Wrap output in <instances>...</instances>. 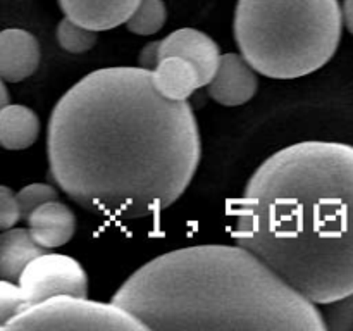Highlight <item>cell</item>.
Wrapping results in <instances>:
<instances>
[{"instance_id":"cell-1","label":"cell","mask_w":353,"mask_h":331,"mask_svg":"<svg viewBox=\"0 0 353 331\" xmlns=\"http://www.w3.org/2000/svg\"><path fill=\"white\" fill-rule=\"evenodd\" d=\"M55 185L74 203L110 219L155 216L178 202L202 159L192 106L157 92L152 71L102 68L76 81L48 119Z\"/></svg>"},{"instance_id":"cell-2","label":"cell","mask_w":353,"mask_h":331,"mask_svg":"<svg viewBox=\"0 0 353 331\" xmlns=\"http://www.w3.org/2000/svg\"><path fill=\"white\" fill-rule=\"evenodd\" d=\"M233 237L310 302L353 293V145L307 140L269 155L234 205Z\"/></svg>"},{"instance_id":"cell-3","label":"cell","mask_w":353,"mask_h":331,"mask_svg":"<svg viewBox=\"0 0 353 331\" xmlns=\"http://www.w3.org/2000/svg\"><path fill=\"white\" fill-rule=\"evenodd\" d=\"M154 331H326L321 309L248 248H176L138 268L112 297Z\"/></svg>"},{"instance_id":"cell-4","label":"cell","mask_w":353,"mask_h":331,"mask_svg":"<svg viewBox=\"0 0 353 331\" xmlns=\"http://www.w3.org/2000/svg\"><path fill=\"white\" fill-rule=\"evenodd\" d=\"M343 33L340 0H238L233 37L262 76L296 79L319 71Z\"/></svg>"},{"instance_id":"cell-5","label":"cell","mask_w":353,"mask_h":331,"mask_svg":"<svg viewBox=\"0 0 353 331\" xmlns=\"http://www.w3.org/2000/svg\"><path fill=\"white\" fill-rule=\"evenodd\" d=\"M7 330L145 331L138 317L117 303L93 302L86 297L57 295L24 307Z\"/></svg>"},{"instance_id":"cell-6","label":"cell","mask_w":353,"mask_h":331,"mask_svg":"<svg viewBox=\"0 0 353 331\" xmlns=\"http://www.w3.org/2000/svg\"><path fill=\"white\" fill-rule=\"evenodd\" d=\"M17 283L28 303H37L57 295H88V276L81 262L69 255L50 252L34 257L24 268Z\"/></svg>"},{"instance_id":"cell-7","label":"cell","mask_w":353,"mask_h":331,"mask_svg":"<svg viewBox=\"0 0 353 331\" xmlns=\"http://www.w3.org/2000/svg\"><path fill=\"white\" fill-rule=\"evenodd\" d=\"M257 71L241 54L221 55L219 68L207 85L210 99L226 107H236L250 102L257 93Z\"/></svg>"},{"instance_id":"cell-8","label":"cell","mask_w":353,"mask_h":331,"mask_svg":"<svg viewBox=\"0 0 353 331\" xmlns=\"http://www.w3.org/2000/svg\"><path fill=\"white\" fill-rule=\"evenodd\" d=\"M178 55L195 66L202 86H207L216 74L221 62L219 45L203 31L193 28H181L159 40V57Z\"/></svg>"},{"instance_id":"cell-9","label":"cell","mask_w":353,"mask_h":331,"mask_svg":"<svg viewBox=\"0 0 353 331\" xmlns=\"http://www.w3.org/2000/svg\"><path fill=\"white\" fill-rule=\"evenodd\" d=\"M41 50L37 37L21 28L0 31V78L17 83L30 78L40 66Z\"/></svg>"},{"instance_id":"cell-10","label":"cell","mask_w":353,"mask_h":331,"mask_svg":"<svg viewBox=\"0 0 353 331\" xmlns=\"http://www.w3.org/2000/svg\"><path fill=\"white\" fill-rule=\"evenodd\" d=\"M62 12L92 31H107L126 24L140 0H57Z\"/></svg>"},{"instance_id":"cell-11","label":"cell","mask_w":353,"mask_h":331,"mask_svg":"<svg viewBox=\"0 0 353 331\" xmlns=\"http://www.w3.org/2000/svg\"><path fill=\"white\" fill-rule=\"evenodd\" d=\"M26 223L34 241L47 250L62 247L76 233V214L71 207L59 200H52L34 209Z\"/></svg>"},{"instance_id":"cell-12","label":"cell","mask_w":353,"mask_h":331,"mask_svg":"<svg viewBox=\"0 0 353 331\" xmlns=\"http://www.w3.org/2000/svg\"><path fill=\"white\" fill-rule=\"evenodd\" d=\"M152 81L162 97L174 102H186L192 93L202 88L195 66L178 55L161 59L155 69H152Z\"/></svg>"},{"instance_id":"cell-13","label":"cell","mask_w":353,"mask_h":331,"mask_svg":"<svg viewBox=\"0 0 353 331\" xmlns=\"http://www.w3.org/2000/svg\"><path fill=\"white\" fill-rule=\"evenodd\" d=\"M48 252L34 241L28 228H10L0 234V279L19 281L24 268L38 255Z\"/></svg>"},{"instance_id":"cell-14","label":"cell","mask_w":353,"mask_h":331,"mask_svg":"<svg viewBox=\"0 0 353 331\" xmlns=\"http://www.w3.org/2000/svg\"><path fill=\"white\" fill-rule=\"evenodd\" d=\"M40 117L33 109L19 103L0 107V147L24 150L40 137Z\"/></svg>"},{"instance_id":"cell-15","label":"cell","mask_w":353,"mask_h":331,"mask_svg":"<svg viewBox=\"0 0 353 331\" xmlns=\"http://www.w3.org/2000/svg\"><path fill=\"white\" fill-rule=\"evenodd\" d=\"M168 21V9L164 0H140L134 12L126 21L128 31L140 37L159 33Z\"/></svg>"},{"instance_id":"cell-16","label":"cell","mask_w":353,"mask_h":331,"mask_svg":"<svg viewBox=\"0 0 353 331\" xmlns=\"http://www.w3.org/2000/svg\"><path fill=\"white\" fill-rule=\"evenodd\" d=\"M55 34H57V43L69 54H85L97 45V31L88 30L69 17H64L59 23Z\"/></svg>"},{"instance_id":"cell-17","label":"cell","mask_w":353,"mask_h":331,"mask_svg":"<svg viewBox=\"0 0 353 331\" xmlns=\"http://www.w3.org/2000/svg\"><path fill=\"white\" fill-rule=\"evenodd\" d=\"M30 303L19 283L0 279V330H7L10 319H14Z\"/></svg>"},{"instance_id":"cell-18","label":"cell","mask_w":353,"mask_h":331,"mask_svg":"<svg viewBox=\"0 0 353 331\" xmlns=\"http://www.w3.org/2000/svg\"><path fill=\"white\" fill-rule=\"evenodd\" d=\"M326 328L331 331H353V293L324 303L321 310Z\"/></svg>"},{"instance_id":"cell-19","label":"cell","mask_w":353,"mask_h":331,"mask_svg":"<svg viewBox=\"0 0 353 331\" xmlns=\"http://www.w3.org/2000/svg\"><path fill=\"white\" fill-rule=\"evenodd\" d=\"M16 197L21 209V217L26 221L34 209H38L43 203L52 202V200H57V190L48 183H31V185H26L23 190H19Z\"/></svg>"},{"instance_id":"cell-20","label":"cell","mask_w":353,"mask_h":331,"mask_svg":"<svg viewBox=\"0 0 353 331\" xmlns=\"http://www.w3.org/2000/svg\"><path fill=\"white\" fill-rule=\"evenodd\" d=\"M21 209L16 193L7 186L0 185V231L10 230L19 223Z\"/></svg>"},{"instance_id":"cell-21","label":"cell","mask_w":353,"mask_h":331,"mask_svg":"<svg viewBox=\"0 0 353 331\" xmlns=\"http://www.w3.org/2000/svg\"><path fill=\"white\" fill-rule=\"evenodd\" d=\"M161 62V57H159V41H152V43L145 45L143 50L140 52V66L141 68L155 69V66Z\"/></svg>"},{"instance_id":"cell-22","label":"cell","mask_w":353,"mask_h":331,"mask_svg":"<svg viewBox=\"0 0 353 331\" xmlns=\"http://www.w3.org/2000/svg\"><path fill=\"white\" fill-rule=\"evenodd\" d=\"M341 12H343L345 28L353 34V0H343Z\"/></svg>"},{"instance_id":"cell-23","label":"cell","mask_w":353,"mask_h":331,"mask_svg":"<svg viewBox=\"0 0 353 331\" xmlns=\"http://www.w3.org/2000/svg\"><path fill=\"white\" fill-rule=\"evenodd\" d=\"M6 103H9V92H7L3 79L0 78V107H3Z\"/></svg>"}]
</instances>
